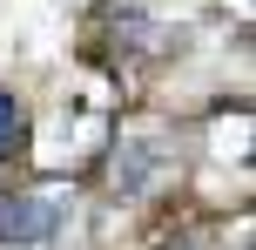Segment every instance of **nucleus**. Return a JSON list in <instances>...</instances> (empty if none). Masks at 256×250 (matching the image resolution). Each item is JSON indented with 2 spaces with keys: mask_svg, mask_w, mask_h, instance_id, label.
<instances>
[{
  "mask_svg": "<svg viewBox=\"0 0 256 250\" xmlns=\"http://www.w3.org/2000/svg\"><path fill=\"white\" fill-rule=\"evenodd\" d=\"M0 230H7L20 250H48L54 230H61V203H40V196H20L7 216H0Z\"/></svg>",
  "mask_w": 256,
  "mask_h": 250,
  "instance_id": "f257e3e1",
  "label": "nucleus"
},
{
  "mask_svg": "<svg viewBox=\"0 0 256 250\" xmlns=\"http://www.w3.org/2000/svg\"><path fill=\"white\" fill-rule=\"evenodd\" d=\"M7 142H14V108L0 102V149H7Z\"/></svg>",
  "mask_w": 256,
  "mask_h": 250,
  "instance_id": "f03ea898",
  "label": "nucleus"
}]
</instances>
